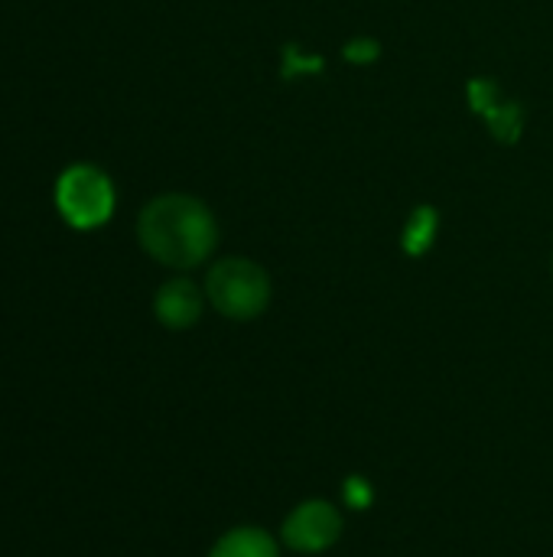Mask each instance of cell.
<instances>
[{
	"label": "cell",
	"mask_w": 553,
	"mask_h": 557,
	"mask_svg": "<svg viewBox=\"0 0 553 557\" xmlns=\"http://www.w3.org/2000/svg\"><path fill=\"white\" fill-rule=\"evenodd\" d=\"M137 235L143 251L166 268H196L212 255L218 242L212 212L199 199L183 193L153 199L140 212Z\"/></svg>",
	"instance_id": "6da1fadb"
},
{
	"label": "cell",
	"mask_w": 553,
	"mask_h": 557,
	"mask_svg": "<svg viewBox=\"0 0 553 557\" xmlns=\"http://www.w3.org/2000/svg\"><path fill=\"white\" fill-rule=\"evenodd\" d=\"M205 294L222 317L254 320L271 304V277L261 264L248 258H225L212 264L205 277Z\"/></svg>",
	"instance_id": "7a4b0ae2"
},
{
	"label": "cell",
	"mask_w": 553,
	"mask_h": 557,
	"mask_svg": "<svg viewBox=\"0 0 553 557\" xmlns=\"http://www.w3.org/2000/svg\"><path fill=\"white\" fill-rule=\"evenodd\" d=\"M55 206L75 228H98L114 212V186L95 166H72L59 176Z\"/></svg>",
	"instance_id": "3957f363"
},
{
	"label": "cell",
	"mask_w": 553,
	"mask_h": 557,
	"mask_svg": "<svg viewBox=\"0 0 553 557\" xmlns=\"http://www.w3.org/2000/svg\"><path fill=\"white\" fill-rule=\"evenodd\" d=\"M342 535V516L332 503L326 499H310L300 503L280 529V539L287 548L300 552V555H319L326 548H332Z\"/></svg>",
	"instance_id": "277c9868"
},
{
	"label": "cell",
	"mask_w": 553,
	"mask_h": 557,
	"mask_svg": "<svg viewBox=\"0 0 553 557\" xmlns=\"http://www.w3.org/2000/svg\"><path fill=\"white\" fill-rule=\"evenodd\" d=\"M153 313L166 330H189L202 317V294L192 281H169L156 290Z\"/></svg>",
	"instance_id": "5b68a950"
},
{
	"label": "cell",
	"mask_w": 553,
	"mask_h": 557,
	"mask_svg": "<svg viewBox=\"0 0 553 557\" xmlns=\"http://www.w3.org/2000/svg\"><path fill=\"white\" fill-rule=\"evenodd\" d=\"M209 557H280L277 542L261 529H231L215 542Z\"/></svg>",
	"instance_id": "8992f818"
},
{
	"label": "cell",
	"mask_w": 553,
	"mask_h": 557,
	"mask_svg": "<svg viewBox=\"0 0 553 557\" xmlns=\"http://www.w3.org/2000/svg\"><path fill=\"white\" fill-rule=\"evenodd\" d=\"M433 232H437V212L430 206H417L407 228H404V248L407 255H424L433 242Z\"/></svg>",
	"instance_id": "52a82bcc"
},
{
	"label": "cell",
	"mask_w": 553,
	"mask_h": 557,
	"mask_svg": "<svg viewBox=\"0 0 553 557\" xmlns=\"http://www.w3.org/2000/svg\"><path fill=\"white\" fill-rule=\"evenodd\" d=\"M378 52H381V46H378L375 39H368V36H359V39H352V42L342 49V55H345L349 62H355V65L375 62V59H378Z\"/></svg>",
	"instance_id": "ba28073f"
}]
</instances>
